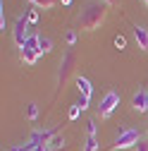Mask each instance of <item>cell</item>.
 Masks as SVG:
<instances>
[{
	"label": "cell",
	"mask_w": 148,
	"mask_h": 151,
	"mask_svg": "<svg viewBox=\"0 0 148 151\" xmlns=\"http://www.w3.org/2000/svg\"><path fill=\"white\" fill-rule=\"evenodd\" d=\"M107 3H88L86 5V10L81 12V17H79V27L84 29V31H93V29H98L103 22H105V17H107Z\"/></svg>",
	"instance_id": "cell-1"
},
{
	"label": "cell",
	"mask_w": 148,
	"mask_h": 151,
	"mask_svg": "<svg viewBox=\"0 0 148 151\" xmlns=\"http://www.w3.org/2000/svg\"><path fill=\"white\" fill-rule=\"evenodd\" d=\"M141 142V132L134 129V127H120L117 137L112 142V146H110L107 151H122V149H136V144Z\"/></svg>",
	"instance_id": "cell-2"
},
{
	"label": "cell",
	"mask_w": 148,
	"mask_h": 151,
	"mask_svg": "<svg viewBox=\"0 0 148 151\" xmlns=\"http://www.w3.org/2000/svg\"><path fill=\"white\" fill-rule=\"evenodd\" d=\"M117 106H120V93H117V91H107L105 96L100 99V103H98V115H100L103 120H107V118L115 113Z\"/></svg>",
	"instance_id": "cell-3"
},
{
	"label": "cell",
	"mask_w": 148,
	"mask_h": 151,
	"mask_svg": "<svg viewBox=\"0 0 148 151\" xmlns=\"http://www.w3.org/2000/svg\"><path fill=\"white\" fill-rule=\"evenodd\" d=\"M29 19H26V14H22V17H17V22H14V29H12V36H14V43L17 46H24L29 39H31V34H29Z\"/></svg>",
	"instance_id": "cell-4"
},
{
	"label": "cell",
	"mask_w": 148,
	"mask_h": 151,
	"mask_svg": "<svg viewBox=\"0 0 148 151\" xmlns=\"http://www.w3.org/2000/svg\"><path fill=\"white\" fill-rule=\"evenodd\" d=\"M38 55H41V50H38V36H31V39L19 48V58L26 65H33L36 60H38Z\"/></svg>",
	"instance_id": "cell-5"
},
{
	"label": "cell",
	"mask_w": 148,
	"mask_h": 151,
	"mask_svg": "<svg viewBox=\"0 0 148 151\" xmlns=\"http://www.w3.org/2000/svg\"><path fill=\"white\" fill-rule=\"evenodd\" d=\"M72 70H74V53L69 50V53L62 55V60H60V72H58V84L60 86L67 82V77L72 74Z\"/></svg>",
	"instance_id": "cell-6"
},
{
	"label": "cell",
	"mask_w": 148,
	"mask_h": 151,
	"mask_svg": "<svg viewBox=\"0 0 148 151\" xmlns=\"http://www.w3.org/2000/svg\"><path fill=\"white\" fill-rule=\"evenodd\" d=\"M53 137H58V129H36V132H31V137H29V142L31 144H43V146H48L50 142H53Z\"/></svg>",
	"instance_id": "cell-7"
},
{
	"label": "cell",
	"mask_w": 148,
	"mask_h": 151,
	"mask_svg": "<svg viewBox=\"0 0 148 151\" xmlns=\"http://www.w3.org/2000/svg\"><path fill=\"white\" fill-rule=\"evenodd\" d=\"M132 108L136 113H148V91H136L134 93V99H132Z\"/></svg>",
	"instance_id": "cell-8"
},
{
	"label": "cell",
	"mask_w": 148,
	"mask_h": 151,
	"mask_svg": "<svg viewBox=\"0 0 148 151\" xmlns=\"http://www.w3.org/2000/svg\"><path fill=\"white\" fill-rule=\"evenodd\" d=\"M134 39H136V43H139L141 50H148V29L146 27L134 24Z\"/></svg>",
	"instance_id": "cell-9"
},
{
	"label": "cell",
	"mask_w": 148,
	"mask_h": 151,
	"mask_svg": "<svg viewBox=\"0 0 148 151\" xmlns=\"http://www.w3.org/2000/svg\"><path fill=\"white\" fill-rule=\"evenodd\" d=\"M77 89H79V96L84 99H91V93H93V86L86 77H77Z\"/></svg>",
	"instance_id": "cell-10"
},
{
	"label": "cell",
	"mask_w": 148,
	"mask_h": 151,
	"mask_svg": "<svg viewBox=\"0 0 148 151\" xmlns=\"http://www.w3.org/2000/svg\"><path fill=\"white\" fill-rule=\"evenodd\" d=\"M38 50H41V55L53 50V41L48 39V36H38Z\"/></svg>",
	"instance_id": "cell-11"
},
{
	"label": "cell",
	"mask_w": 148,
	"mask_h": 151,
	"mask_svg": "<svg viewBox=\"0 0 148 151\" xmlns=\"http://www.w3.org/2000/svg\"><path fill=\"white\" fill-rule=\"evenodd\" d=\"M31 5H36V7H43V10H50L55 3H58V0H29Z\"/></svg>",
	"instance_id": "cell-12"
},
{
	"label": "cell",
	"mask_w": 148,
	"mask_h": 151,
	"mask_svg": "<svg viewBox=\"0 0 148 151\" xmlns=\"http://www.w3.org/2000/svg\"><path fill=\"white\" fill-rule=\"evenodd\" d=\"M26 115H29V120H36L38 118V106L36 103H26Z\"/></svg>",
	"instance_id": "cell-13"
},
{
	"label": "cell",
	"mask_w": 148,
	"mask_h": 151,
	"mask_svg": "<svg viewBox=\"0 0 148 151\" xmlns=\"http://www.w3.org/2000/svg\"><path fill=\"white\" fill-rule=\"evenodd\" d=\"M81 151H98V142H96V137H88Z\"/></svg>",
	"instance_id": "cell-14"
},
{
	"label": "cell",
	"mask_w": 148,
	"mask_h": 151,
	"mask_svg": "<svg viewBox=\"0 0 148 151\" xmlns=\"http://www.w3.org/2000/svg\"><path fill=\"white\" fill-rule=\"evenodd\" d=\"M62 146H65V137H62V134L53 137V142L48 144V149H62Z\"/></svg>",
	"instance_id": "cell-15"
},
{
	"label": "cell",
	"mask_w": 148,
	"mask_h": 151,
	"mask_svg": "<svg viewBox=\"0 0 148 151\" xmlns=\"http://www.w3.org/2000/svg\"><path fill=\"white\" fill-rule=\"evenodd\" d=\"M7 29V19H5V3H0V31L5 34Z\"/></svg>",
	"instance_id": "cell-16"
},
{
	"label": "cell",
	"mask_w": 148,
	"mask_h": 151,
	"mask_svg": "<svg viewBox=\"0 0 148 151\" xmlns=\"http://www.w3.org/2000/svg\"><path fill=\"white\" fill-rule=\"evenodd\" d=\"M81 115V108H79V103H74L72 108H69V120H77Z\"/></svg>",
	"instance_id": "cell-17"
},
{
	"label": "cell",
	"mask_w": 148,
	"mask_h": 151,
	"mask_svg": "<svg viewBox=\"0 0 148 151\" xmlns=\"http://www.w3.org/2000/svg\"><path fill=\"white\" fill-rule=\"evenodd\" d=\"M86 129H88V137H96V129H98V125H96V120L91 118L88 122H86Z\"/></svg>",
	"instance_id": "cell-18"
},
{
	"label": "cell",
	"mask_w": 148,
	"mask_h": 151,
	"mask_svg": "<svg viewBox=\"0 0 148 151\" xmlns=\"http://www.w3.org/2000/svg\"><path fill=\"white\" fill-rule=\"evenodd\" d=\"M115 46H117L120 50H124V48H127V39H124L122 34H120V36H115Z\"/></svg>",
	"instance_id": "cell-19"
},
{
	"label": "cell",
	"mask_w": 148,
	"mask_h": 151,
	"mask_svg": "<svg viewBox=\"0 0 148 151\" xmlns=\"http://www.w3.org/2000/svg\"><path fill=\"white\" fill-rule=\"evenodd\" d=\"M65 39H67V43H69V46H74V43H77V31H67Z\"/></svg>",
	"instance_id": "cell-20"
},
{
	"label": "cell",
	"mask_w": 148,
	"mask_h": 151,
	"mask_svg": "<svg viewBox=\"0 0 148 151\" xmlns=\"http://www.w3.org/2000/svg\"><path fill=\"white\" fill-rule=\"evenodd\" d=\"M26 19H29V24H33L36 19H38V12H36V10H29V12H26Z\"/></svg>",
	"instance_id": "cell-21"
},
{
	"label": "cell",
	"mask_w": 148,
	"mask_h": 151,
	"mask_svg": "<svg viewBox=\"0 0 148 151\" xmlns=\"http://www.w3.org/2000/svg\"><path fill=\"white\" fill-rule=\"evenodd\" d=\"M136 151H148V139L146 137H141V142L136 144Z\"/></svg>",
	"instance_id": "cell-22"
},
{
	"label": "cell",
	"mask_w": 148,
	"mask_h": 151,
	"mask_svg": "<svg viewBox=\"0 0 148 151\" xmlns=\"http://www.w3.org/2000/svg\"><path fill=\"white\" fill-rule=\"evenodd\" d=\"M77 103H79V108H81V110H86V108H88V99H84V96H79V101H77Z\"/></svg>",
	"instance_id": "cell-23"
},
{
	"label": "cell",
	"mask_w": 148,
	"mask_h": 151,
	"mask_svg": "<svg viewBox=\"0 0 148 151\" xmlns=\"http://www.w3.org/2000/svg\"><path fill=\"white\" fill-rule=\"evenodd\" d=\"M10 151H29V144H24V146H12Z\"/></svg>",
	"instance_id": "cell-24"
},
{
	"label": "cell",
	"mask_w": 148,
	"mask_h": 151,
	"mask_svg": "<svg viewBox=\"0 0 148 151\" xmlns=\"http://www.w3.org/2000/svg\"><path fill=\"white\" fill-rule=\"evenodd\" d=\"M103 3H107V5H112V7H115V5L120 3V0H103Z\"/></svg>",
	"instance_id": "cell-25"
},
{
	"label": "cell",
	"mask_w": 148,
	"mask_h": 151,
	"mask_svg": "<svg viewBox=\"0 0 148 151\" xmlns=\"http://www.w3.org/2000/svg\"><path fill=\"white\" fill-rule=\"evenodd\" d=\"M60 3H62V5H72V0H60Z\"/></svg>",
	"instance_id": "cell-26"
},
{
	"label": "cell",
	"mask_w": 148,
	"mask_h": 151,
	"mask_svg": "<svg viewBox=\"0 0 148 151\" xmlns=\"http://www.w3.org/2000/svg\"><path fill=\"white\" fill-rule=\"evenodd\" d=\"M143 3H146V5H148V0H143Z\"/></svg>",
	"instance_id": "cell-27"
}]
</instances>
